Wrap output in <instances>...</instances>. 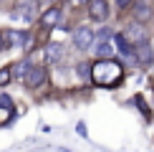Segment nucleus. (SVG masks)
<instances>
[{
    "mask_svg": "<svg viewBox=\"0 0 154 152\" xmlns=\"http://www.w3.org/2000/svg\"><path fill=\"white\" fill-rule=\"evenodd\" d=\"M134 5V0H116V8H119V13L121 10H126V8H131Z\"/></svg>",
    "mask_w": 154,
    "mask_h": 152,
    "instance_id": "obj_17",
    "label": "nucleus"
},
{
    "mask_svg": "<svg viewBox=\"0 0 154 152\" xmlns=\"http://www.w3.org/2000/svg\"><path fill=\"white\" fill-rule=\"evenodd\" d=\"M25 86L28 89H38V86H43L48 81V74H46V66H41V63H30V68H28V74H25Z\"/></svg>",
    "mask_w": 154,
    "mask_h": 152,
    "instance_id": "obj_3",
    "label": "nucleus"
},
{
    "mask_svg": "<svg viewBox=\"0 0 154 152\" xmlns=\"http://www.w3.org/2000/svg\"><path fill=\"white\" fill-rule=\"evenodd\" d=\"M86 8H88V18L96 23H104L109 18V3L106 0H88Z\"/></svg>",
    "mask_w": 154,
    "mask_h": 152,
    "instance_id": "obj_4",
    "label": "nucleus"
},
{
    "mask_svg": "<svg viewBox=\"0 0 154 152\" xmlns=\"http://www.w3.org/2000/svg\"><path fill=\"white\" fill-rule=\"evenodd\" d=\"M10 79H13V71H10V68H8V66L0 68V86H8Z\"/></svg>",
    "mask_w": 154,
    "mask_h": 152,
    "instance_id": "obj_15",
    "label": "nucleus"
},
{
    "mask_svg": "<svg viewBox=\"0 0 154 152\" xmlns=\"http://www.w3.org/2000/svg\"><path fill=\"white\" fill-rule=\"evenodd\" d=\"M41 3H56V0H41Z\"/></svg>",
    "mask_w": 154,
    "mask_h": 152,
    "instance_id": "obj_21",
    "label": "nucleus"
},
{
    "mask_svg": "<svg viewBox=\"0 0 154 152\" xmlns=\"http://www.w3.org/2000/svg\"><path fill=\"white\" fill-rule=\"evenodd\" d=\"M76 132H79L81 137H86V124H83V122H79V124H76Z\"/></svg>",
    "mask_w": 154,
    "mask_h": 152,
    "instance_id": "obj_19",
    "label": "nucleus"
},
{
    "mask_svg": "<svg viewBox=\"0 0 154 152\" xmlns=\"http://www.w3.org/2000/svg\"><path fill=\"white\" fill-rule=\"evenodd\" d=\"M73 3H81V0H73Z\"/></svg>",
    "mask_w": 154,
    "mask_h": 152,
    "instance_id": "obj_23",
    "label": "nucleus"
},
{
    "mask_svg": "<svg viewBox=\"0 0 154 152\" xmlns=\"http://www.w3.org/2000/svg\"><path fill=\"white\" fill-rule=\"evenodd\" d=\"M3 41H5V38H3V33H0V46H3Z\"/></svg>",
    "mask_w": 154,
    "mask_h": 152,
    "instance_id": "obj_20",
    "label": "nucleus"
},
{
    "mask_svg": "<svg viewBox=\"0 0 154 152\" xmlns=\"http://www.w3.org/2000/svg\"><path fill=\"white\" fill-rule=\"evenodd\" d=\"M28 68H30V63L28 61H20V63H13V79H25V74H28Z\"/></svg>",
    "mask_w": 154,
    "mask_h": 152,
    "instance_id": "obj_14",
    "label": "nucleus"
},
{
    "mask_svg": "<svg viewBox=\"0 0 154 152\" xmlns=\"http://www.w3.org/2000/svg\"><path fill=\"white\" fill-rule=\"evenodd\" d=\"M134 101H137V104H139V112H144V117H146V119H149V117H152V114H149V112H146V104H144V99H142V97H137V99H134Z\"/></svg>",
    "mask_w": 154,
    "mask_h": 152,
    "instance_id": "obj_18",
    "label": "nucleus"
},
{
    "mask_svg": "<svg viewBox=\"0 0 154 152\" xmlns=\"http://www.w3.org/2000/svg\"><path fill=\"white\" fill-rule=\"evenodd\" d=\"M38 3L41 0H15V8H13V18L25 23H33L38 18Z\"/></svg>",
    "mask_w": 154,
    "mask_h": 152,
    "instance_id": "obj_2",
    "label": "nucleus"
},
{
    "mask_svg": "<svg viewBox=\"0 0 154 152\" xmlns=\"http://www.w3.org/2000/svg\"><path fill=\"white\" fill-rule=\"evenodd\" d=\"M61 152H68V150H63V147H61Z\"/></svg>",
    "mask_w": 154,
    "mask_h": 152,
    "instance_id": "obj_22",
    "label": "nucleus"
},
{
    "mask_svg": "<svg viewBox=\"0 0 154 152\" xmlns=\"http://www.w3.org/2000/svg\"><path fill=\"white\" fill-rule=\"evenodd\" d=\"M134 18H137L139 23H146V21H152V15H154V10H152V3L149 0H134Z\"/></svg>",
    "mask_w": 154,
    "mask_h": 152,
    "instance_id": "obj_11",
    "label": "nucleus"
},
{
    "mask_svg": "<svg viewBox=\"0 0 154 152\" xmlns=\"http://www.w3.org/2000/svg\"><path fill=\"white\" fill-rule=\"evenodd\" d=\"M134 56H137V63H139V66H152V61H154L152 43H149V41L137 43V46H134Z\"/></svg>",
    "mask_w": 154,
    "mask_h": 152,
    "instance_id": "obj_6",
    "label": "nucleus"
},
{
    "mask_svg": "<svg viewBox=\"0 0 154 152\" xmlns=\"http://www.w3.org/2000/svg\"><path fill=\"white\" fill-rule=\"evenodd\" d=\"M71 36H73V46L79 48V51H83V48H91V46H94V38H96V36H94V30H91V28H86V25L76 28Z\"/></svg>",
    "mask_w": 154,
    "mask_h": 152,
    "instance_id": "obj_5",
    "label": "nucleus"
},
{
    "mask_svg": "<svg viewBox=\"0 0 154 152\" xmlns=\"http://www.w3.org/2000/svg\"><path fill=\"white\" fill-rule=\"evenodd\" d=\"M91 48H94L96 59H111V56H114V46H111V41H109L106 30H104V36H99V41H96Z\"/></svg>",
    "mask_w": 154,
    "mask_h": 152,
    "instance_id": "obj_8",
    "label": "nucleus"
},
{
    "mask_svg": "<svg viewBox=\"0 0 154 152\" xmlns=\"http://www.w3.org/2000/svg\"><path fill=\"white\" fill-rule=\"evenodd\" d=\"M124 79V63L114 59H96L91 63V81L101 89H116Z\"/></svg>",
    "mask_w": 154,
    "mask_h": 152,
    "instance_id": "obj_1",
    "label": "nucleus"
},
{
    "mask_svg": "<svg viewBox=\"0 0 154 152\" xmlns=\"http://www.w3.org/2000/svg\"><path fill=\"white\" fill-rule=\"evenodd\" d=\"M63 59H66V48H63V43H58V41L48 43V48H46V63H48V66H56V63H61Z\"/></svg>",
    "mask_w": 154,
    "mask_h": 152,
    "instance_id": "obj_9",
    "label": "nucleus"
},
{
    "mask_svg": "<svg viewBox=\"0 0 154 152\" xmlns=\"http://www.w3.org/2000/svg\"><path fill=\"white\" fill-rule=\"evenodd\" d=\"M3 38L8 43V48H25L30 41V36L23 33V30H3Z\"/></svg>",
    "mask_w": 154,
    "mask_h": 152,
    "instance_id": "obj_7",
    "label": "nucleus"
},
{
    "mask_svg": "<svg viewBox=\"0 0 154 152\" xmlns=\"http://www.w3.org/2000/svg\"><path fill=\"white\" fill-rule=\"evenodd\" d=\"M63 15V8L61 5H51L46 13H41V25H46V28H56Z\"/></svg>",
    "mask_w": 154,
    "mask_h": 152,
    "instance_id": "obj_12",
    "label": "nucleus"
},
{
    "mask_svg": "<svg viewBox=\"0 0 154 152\" xmlns=\"http://www.w3.org/2000/svg\"><path fill=\"white\" fill-rule=\"evenodd\" d=\"M76 76H79V81H91V63L86 61L76 63Z\"/></svg>",
    "mask_w": 154,
    "mask_h": 152,
    "instance_id": "obj_13",
    "label": "nucleus"
},
{
    "mask_svg": "<svg viewBox=\"0 0 154 152\" xmlns=\"http://www.w3.org/2000/svg\"><path fill=\"white\" fill-rule=\"evenodd\" d=\"M0 109H13V99L8 94H0Z\"/></svg>",
    "mask_w": 154,
    "mask_h": 152,
    "instance_id": "obj_16",
    "label": "nucleus"
},
{
    "mask_svg": "<svg viewBox=\"0 0 154 152\" xmlns=\"http://www.w3.org/2000/svg\"><path fill=\"white\" fill-rule=\"evenodd\" d=\"M126 38H129V43H142V41H146V30H144V25H139V21H134V23H129L124 30H121Z\"/></svg>",
    "mask_w": 154,
    "mask_h": 152,
    "instance_id": "obj_10",
    "label": "nucleus"
}]
</instances>
